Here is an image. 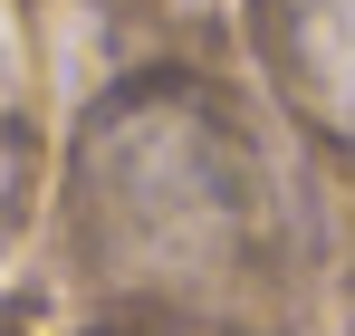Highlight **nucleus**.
<instances>
[{"mask_svg": "<svg viewBox=\"0 0 355 336\" xmlns=\"http://www.w3.org/2000/svg\"><path fill=\"white\" fill-rule=\"evenodd\" d=\"M269 39L288 67V96L355 144V0H269Z\"/></svg>", "mask_w": 355, "mask_h": 336, "instance_id": "obj_1", "label": "nucleus"}]
</instances>
